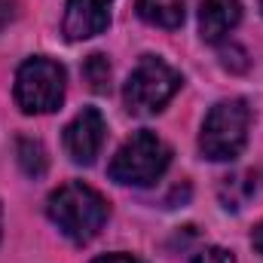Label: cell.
Here are the masks:
<instances>
[{
  "label": "cell",
  "instance_id": "obj_1",
  "mask_svg": "<svg viewBox=\"0 0 263 263\" xmlns=\"http://www.w3.org/2000/svg\"><path fill=\"white\" fill-rule=\"evenodd\" d=\"M46 214L62 230V236H67L77 245H86L101 233L110 208H107V199L98 190H92L83 181H70L49 196Z\"/></svg>",
  "mask_w": 263,
  "mask_h": 263
},
{
  "label": "cell",
  "instance_id": "obj_2",
  "mask_svg": "<svg viewBox=\"0 0 263 263\" xmlns=\"http://www.w3.org/2000/svg\"><path fill=\"white\" fill-rule=\"evenodd\" d=\"M172 162V150L153 132H135L110 159V178L126 187H150L156 184Z\"/></svg>",
  "mask_w": 263,
  "mask_h": 263
},
{
  "label": "cell",
  "instance_id": "obj_3",
  "mask_svg": "<svg viewBox=\"0 0 263 263\" xmlns=\"http://www.w3.org/2000/svg\"><path fill=\"white\" fill-rule=\"evenodd\" d=\"M248 126H251V110L242 98H227L217 101L205 123H202V135H199V150L205 159L211 162H230L245 150L248 141Z\"/></svg>",
  "mask_w": 263,
  "mask_h": 263
},
{
  "label": "cell",
  "instance_id": "obj_4",
  "mask_svg": "<svg viewBox=\"0 0 263 263\" xmlns=\"http://www.w3.org/2000/svg\"><path fill=\"white\" fill-rule=\"evenodd\" d=\"M184 77L168 65L165 59L159 55H144L135 70L129 73L126 86H123V101H126V110L138 114V117H147V114H156L162 110L181 89Z\"/></svg>",
  "mask_w": 263,
  "mask_h": 263
},
{
  "label": "cell",
  "instance_id": "obj_5",
  "mask_svg": "<svg viewBox=\"0 0 263 263\" xmlns=\"http://www.w3.org/2000/svg\"><path fill=\"white\" fill-rule=\"evenodd\" d=\"M65 101V67L34 55L15 70V104L25 114H52Z\"/></svg>",
  "mask_w": 263,
  "mask_h": 263
},
{
  "label": "cell",
  "instance_id": "obj_6",
  "mask_svg": "<svg viewBox=\"0 0 263 263\" xmlns=\"http://www.w3.org/2000/svg\"><path fill=\"white\" fill-rule=\"evenodd\" d=\"M104 135H107V123L101 117L98 107H83L65 129V150L67 156L80 165H92L95 156L101 153V144H104Z\"/></svg>",
  "mask_w": 263,
  "mask_h": 263
},
{
  "label": "cell",
  "instance_id": "obj_7",
  "mask_svg": "<svg viewBox=\"0 0 263 263\" xmlns=\"http://www.w3.org/2000/svg\"><path fill=\"white\" fill-rule=\"evenodd\" d=\"M110 0H67L62 31L67 40H89L107 31L110 25Z\"/></svg>",
  "mask_w": 263,
  "mask_h": 263
},
{
  "label": "cell",
  "instance_id": "obj_8",
  "mask_svg": "<svg viewBox=\"0 0 263 263\" xmlns=\"http://www.w3.org/2000/svg\"><path fill=\"white\" fill-rule=\"evenodd\" d=\"M242 18V0H199V34L208 43L223 40Z\"/></svg>",
  "mask_w": 263,
  "mask_h": 263
},
{
  "label": "cell",
  "instance_id": "obj_9",
  "mask_svg": "<svg viewBox=\"0 0 263 263\" xmlns=\"http://www.w3.org/2000/svg\"><path fill=\"white\" fill-rule=\"evenodd\" d=\"M187 0H138V15L156 28H181Z\"/></svg>",
  "mask_w": 263,
  "mask_h": 263
},
{
  "label": "cell",
  "instance_id": "obj_10",
  "mask_svg": "<svg viewBox=\"0 0 263 263\" xmlns=\"http://www.w3.org/2000/svg\"><path fill=\"white\" fill-rule=\"evenodd\" d=\"M257 175L254 172H236V175H230V178H223V184H220V202H223V208L227 211H239V208H245V202L257 193Z\"/></svg>",
  "mask_w": 263,
  "mask_h": 263
},
{
  "label": "cell",
  "instance_id": "obj_11",
  "mask_svg": "<svg viewBox=\"0 0 263 263\" xmlns=\"http://www.w3.org/2000/svg\"><path fill=\"white\" fill-rule=\"evenodd\" d=\"M15 153H18V165L28 178H43L46 175L49 159H46V147L37 138H18Z\"/></svg>",
  "mask_w": 263,
  "mask_h": 263
},
{
  "label": "cell",
  "instance_id": "obj_12",
  "mask_svg": "<svg viewBox=\"0 0 263 263\" xmlns=\"http://www.w3.org/2000/svg\"><path fill=\"white\" fill-rule=\"evenodd\" d=\"M83 77H86V83L92 86V92H107V89H110V62H107L101 52L89 55L86 65H83Z\"/></svg>",
  "mask_w": 263,
  "mask_h": 263
},
{
  "label": "cell",
  "instance_id": "obj_13",
  "mask_svg": "<svg viewBox=\"0 0 263 263\" xmlns=\"http://www.w3.org/2000/svg\"><path fill=\"white\" fill-rule=\"evenodd\" d=\"M190 263H236V257H233L227 248H205V251H199Z\"/></svg>",
  "mask_w": 263,
  "mask_h": 263
},
{
  "label": "cell",
  "instance_id": "obj_14",
  "mask_svg": "<svg viewBox=\"0 0 263 263\" xmlns=\"http://www.w3.org/2000/svg\"><path fill=\"white\" fill-rule=\"evenodd\" d=\"M15 18V3L12 0H0V31Z\"/></svg>",
  "mask_w": 263,
  "mask_h": 263
},
{
  "label": "cell",
  "instance_id": "obj_15",
  "mask_svg": "<svg viewBox=\"0 0 263 263\" xmlns=\"http://www.w3.org/2000/svg\"><path fill=\"white\" fill-rule=\"evenodd\" d=\"M92 263H144V260L132 257V254H104V257H95Z\"/></svg>",
  "mask_w": 263,
  "mask_h": 263
},
{
  "label": "cell",
  "instance_id": "obj_16",
  "mask_svg": "<svg viewBox=\"0 0 263 263\" xmlns=\"http://www.w3.org/2000/svg\"><path fill=\"white\" fill-rule=\"evenodd\" d=\"M251 242H254V248L263 254V223H257V230H254V236H251Z\"/></svg>",
  "mask_w": 263,
  "mask_h": 263
},
{
  "label": "cell",
  "instance_id": "obj_17",
  "mask_svg": "<svg viewBox=\"0 0 263 263\" xmlns=\"http://www.w3.org/2000/svg\"><path fill=\"white\" fill-rule=\"evenodd\" d=\"M260 6H263V0H260Z\"/></svg>",
  "mask_w": 263,
  "mask_h": 263
}]
</instances>
